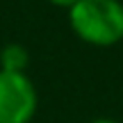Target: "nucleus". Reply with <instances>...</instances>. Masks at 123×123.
<instances>
[{"label": "nucleus", "mask_w": 123, "mask_h": 123, "mask_svg": "<svg viewBox=\"0 0 123 123\" xmlns=\"http://www.w3.org/2000/svg\"><path fill=\"white\" fill-rule=\"evenodd\" d=\"M30 64V53L21 43H7L0 48V68L12 73H25Z\"/></svg>", "instance_id": "obj_3"}, {"label": "nucleus", "mask_w": 123, "mask_h": 123, "mask_svg": "<svg viewBox=\"0 0 123 123\" xmlns=\"http://www.w3.org/2000/svg\"><path fill=\"white\" fill-rule=\"evenodd\" d=\"M48 2H50V5H55V7H62V9H66V12H68V9L73 7L78 0H48Z\"/></svg>", "instance_id": "obj_4"}, {"label": "nucleus", "mask_w": 123, "mask_h": 123, "mask_svg": "<svg viewBox=\"0 0 123 123\" xmlns=\"http://www.w3.org/2000/svg\"><path fill=\"white\" fill-rule=\"evenodd\" d=\"M68 25L84 43L107 48L123 41L121 0H78L68 9Z\"/></svg>", "instance_id": "obj_1"}, {"label": "nucleus", "mask_w": 123, "mask_h": 123, "mask_svg": "<svg viewBox=\"0 0 123 123\" xmlns=\"http://www.w3.org/2000/svg\"><path fill=\"white\" fill-rule=\"evenodd\" d=\"M89 123H119V121H114V119H93Z\"/></svg>", "instance_id": "obj_5"}, {"label": "nucleus", "mask_w": 123, "mask_h": 123, "mask_svg": "<svg viewBox=\"0 0 123 123\" xmlns=\"http://www.w3.org/2000/svg\"><path fill=\"white\" fill-rule=\"evenodd\" d=\"M37 107L39 96L27 73L0 68V123H30Z\"/></svg>", "instance_id": "obj_2"}]
</instances>
